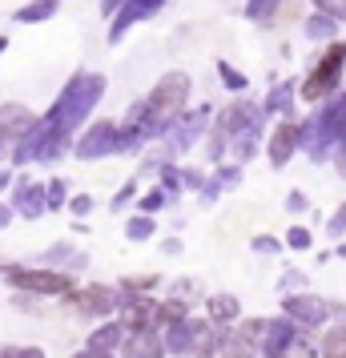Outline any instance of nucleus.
Returning a JSON list of instances; mask_svg holds the SVG:
<instances>
[{"label":"nucleus","instance_id":"obj_1","mask_svg":"<svg viewBox=\"0 0 346 358\" xmlns=\"http://www.w3.org/2000/svg\"><path fill=\"white\" fill-rule=\"evenodd\" d=\"M189 89H194L189 73H165L161 81L153 85V93H149L145 101H137V105H133L129 121H137L149 137H157V133H165L178 117L185 113Z\"/></svg>","mask_w":346,"mask_h":358},{"label":"nucleus","instance_id":"obj_2","mask_svg":"<svg viewBox=\"0 0 346 358\" xmlns=\"http://www.w3.org/2000/svg\"><path fill=\"white\" fill-rule=\"evenodd\" d=\"M101 93H105V77L101 73H77L69 81V89L61 93V101L52 105V113L45 117V125L69 137V129H77L85 117L93 113V105L101 101Z\"/></svg>","mask_w":346,"mask_h":358},{"label":"nucleus","instance_id":"obj_3","mask_svg":"<svg viewBox=\"0 0 346 358\" xmlns=\"http://www.w3.org/2000/svg\"><path fill=\"white\" fill-rule=\"evenodd\" d=\"M346 137V89L326 97V105L318 109V117H310L302 125V145L310 153V162H326L330 149Z\"/></svg>","mask_w":346,"mask_h":358},{"label":"nucleus","instance_id":"obj_4","mask_svg":"<svg viewBox=\"0 0 346 358\" xmlns=\"http://www.w3.org/2000/svg\"><path fill=\"white\" fill-rule=\"evenodd\" d=\"M343 69H346V45L343 41H334L322 57H318V65L310 69V77L302 81V101H326L338 93V85H343Z\"/></svg>","mask_w":346,"mask_h":358},{"label":"nucleus","instance_id":"obj_5","mask_svg":"<svg viewBox=\"0 0 346 358\" xmlns=\"http://www.w3.org/2000/svg\"><path fill=\"white\" fill-rule=\"evenodd\" d=\"M8 282L17 290H29V294H65L73 282L69 274H52V270H24V266H13L8 270Z\"/></svg>","mask_w":346,"mask_h":358},{"label":"nucleus","instance_id":"obj_6","mask_svg":"<svg viewBox=\"0 0 346 358\" xmlns=\"http://www.w3.org/2000/svg\"><path fill=\"white\" fill-rule=\"evenodd\" d=\"M157 8H165V0H121V8L113 13V29H109V41H121V36L129 33L137 20H145V17H153Z\"/></svg>","mask_w":346,"mask_h":358},{"label":"nucleus","instance_id":"obj_7","mask_svg":"<svg viewBox=\"0 0 346 358\" xmlns=\"http://www.w3.org/2000/svg\"><path fill=\"white\" fill-rule=\"evenodd\" d=\"M254 346L258 342L246 338L242 330H222L210 338V346L201 350V358H254Z\"/></svg>","mask_w":346,"mask_h":358},{"label":"nucleus","instance_id":"obj_8","mask_svg":"<svg viewBox=\"0 0 346 358\" xmlns=\"http://www.w3.org/2000/svg\"><path fill=\"white\" fill-rule=\"evenodd\" d=\"M262 105H250V101H233L230 109H222V117H217L214 133H222L226 141H230L233 133H242L246 125H254V121H262Z\"/></svg>","mask_w":346,"mask_h":358},{"label":"nucleus","instance_id":"obj_9","mask_svg":"<svg viewBox=\"0 0 346 358\" xmlns=\"http://www.w3.org/2000/svg\"><path fill=\"white\" fill-rule=\"evenodd\" d=\"M113 145H117V125L113 121H97V125L77 141V157H85V162H89V157H105V153H113Z\"/></svg>","mask_w":346,"mask_h":358},{"label":"nucleus","instance_id":"obj_10","mask_svg":"<svg viewBox=\"0 0 346 358\" xmlns=\"http://www.w3.org/2000/svg\"><path fill=\"white\" fill-rule=\"evenodd\" d=\"M302 145V125L298 121H282L278 129H274V137H270V165H286L290 157H294V149Z\"/></svg>","mask_w":346,"mask_h":358},{"label":"nucleus","instance_id":"obj_11","mask_svg":"<svg viewBox=\"0 0 346 358\" xmlns=\"http://www.w3.org/2000/svg\"><path fill=\"white\" fill-rule=\"evenodd\" d=\"M165 342L157 334V326H137L125 334V358H161Z\"/></svg>","mask_w":346,"mask_h":358},{"label":"nucleus","instance_id":"obj_12","mask_svg":"<svg viewBox=\"0 0 346 358\" xmlns=\"http://www.w3.org/2000/svg\"><path fill=\"white\" fill-rule=\"evenodd\" d=\"M206 117H210L206 109H198V113H189V117H185V113L178 117V121L165 129V133H169V149H173V153H182L185 145H194V141L201 137V129H206Z\"/></svg>","mask_w":346,"mask_h":358},{"label":"nucleus","instance_id":"obj_13","mask_svg":"<svg viewBox=\"0 0 346 358\" xmlns=\"http://www.w3.org/2000/svg\"><path fill=\"white\" fill-rule=\"evenodd\" d=\"M286 314L298 318V322H306V326H318L330 318V302L314 298V294H294V298H286Z\"/></svg>","mask_w":346,"mask_h":358},{"label":"nucleus","instance_id":"obj_14","mask_svg":"<svg viewBox=\"0 0 346 358\" xmlns=\"http://www.w3.org/2000/svg\"><path fill=\"white\" fill-rule=\"evenodd\" d=\"M290 342H294V326H290V318H274V322H266V334H262V346L266 358H278L290 350Z\"/></svg>","mask_w":346,"mask_h":358},{"label":"nucleus","instance_id":"obj_15","mask_svg":"<svg viewBox=\"0 0 346 358\" xmlns=\"http://www.w3.org/2000/svg\"><path fill=\"white\" fill-rule=\"evenodd\" d=\"M73 306L85 310V314H109L113 310V294L101 290V286H89V290L73 294Z\"/></svg>","mask_w":346,"mask_h":358},{"label":"nucleus","instance_id":"obj_16","mask_svg":"<svg viewBox=\"0 0 346 358\" xmlns=\"http://www.w3.org/2000/svg\"><path fill=\"white\" fill-rule=\"evenodd\" d=\"M238 314H242V306H238V298H233V294H214V298H210V322H214V326L238 322Z\"/></svg>","mask_w":346,"mask_h":358},{"label":"nucleus","instance_id":"obj_17","mask_svg":"<svg viewBox=\"0 0 346 358\" xmlns=\"http://www.w3.org/2000/svg\"><path fill=\"white\" fill-rule=\"evenodd\" d=\"M278 8H282V0H246V17L254 24H262V29L278 17Z\"/></svg>","mask_w":346,"mask_h":358},{"label":"nucleus","instance_id":"obj_18","mask_svg":"<svg viewBox=\"0 0 346 358\" xmlns=\"http://www.w3.org/2000/svg\"><path fill=\"white\" fill-rule=\"evenodd\" d=\"M17 206L29 213V217H36V213L45 210V189H41V185H20L17 189Z\"/></svg>","mask_w":346,"mask_h":358},{"label":"nucleus","instance_id":"obj_19","mask_svg":"<svg viewBox=\"0 0 346 358\" xmlns=\"http://www.w3.org/2000/svg\"><path fill=\"white\" fill-rule=\"evenodd\" d=\"M117 342H125V326H121V322H109V326H101L97 334L89 338V346H93V350H113Z\"/></svg>","mask_w":346,"mask_h":358},{"label":"nucleus","instance_id":"obj_20","mask_svg":"<svg viewBox=\"0 0 346 358\" xmlns=\"http://www.w3.org/2000/svg\"><path fill=\"white\" fill-rule=\"evenodd\" d=\"M294 89L298 85H278V89H274V93H270V97H266V105H262V113H290V101H294Z\"/></svg>","mask_w":346,"mask_h":358},{"label":"nucleus","instance_id":"obj_21","mask_svg":"<svg viewBox=\"0 0 346 358\" xmlns=\"http://www.w3.org/2000/svg\"><path fill=\"white\" fill-rule=\"evenodd\" d=\"M57 4H61V0H33V4H24V8L17 13V20H20V24H33V20H49L52 13H57Z\"/></svg>","mask_w":346,"mask_h":358},{"label":"nucleus","instance_id":"obj_22","mask_svg":"<svg viewBox=\"0 0 346 358\" xmlns=\"http://www.w3.org/2000/svg\"><path fill=\"white\" fill-rule=\"evenodd\" d=\"M334 29H338V20L326 17V13H314V17L306 20V36H310V41H330Z\"/></svg>","mask_w":346,"mask_h":358},{"label":"nucleus","instance_id":"obj_23","mask_svg":"<svg viewBox=\"0 0 346 358\" xmlns=\"http://www.w3.org/2000/svg\"><path fill=\"white\" fill-rule=\"evenodd\" d=\"M322 358H346V326H334L322 338Z\"/></svg>","mask_w":346,"mask_h":358},{"label":"nucleus","instance_id":"obj_24","mask_svg":"<svg viewBox=\"0 0 346 358\" xmlns=\"http://www.w3.org/2000/svg\"><path fill=\"white\" fill-rule=\"evenodd\" d=\"M217 77L230 85L233 93H242V89H246V77H242V73H238V69H233L230 61H217Z\"/></svg>","mask_w":346,"mask_h":358},{"label":"nucleus","instance_id":"obj_25","mask_svg":"<svg viewBox=\"0 0 346 358\" xmlns=\"http://www.w3.org/2000/svg\"><path fill=\"white\" fill-rule=\"evenodd\" d=\"M238 178H242V169H238V165H226V169H217V178H214V189H210L206 197H214V194H217V185H222V189H230V185H233Z\"/></svg>","mask_w":346,"mask_h":358},{"label":"nucleus","instance_id":"obj_26","mask_svg":"<svg viewBox=\"0 0 346 358\" xmlns=\"http://www.w3.org/2000/svg\"><path fill=\"white\" fill-rule=\"evenodd\" d=\"M125 234H129L133 242H141V238H149V234H153V217H133L129 226H125Z\"/></svg>","mask_w":346,"mask_h":358},{"label":"nucleus","instance_id":"obj_27","mask_svg":"<svg viewBox=\"0 0 346 358\" xmlns=\"http://www.w3.org/2000/svg\"><path fill=\"white\" fill-rule=\"evenodd\" d=\"M314 8L334 17V20H346V0H314Z\"/></svg>","mask_w":346,"mask_h":358},{"label":"nucleus","instance_id":"obj_28","mask_svg":"<svg viewBox=\"0 0 346 358\" xmlns=\"http://www.w3.org/2000/svg\"><path fill=\"white\" fill-rule=\"evenodd\" d=\"M286 245H290V250H306V245H310V229L294 226L290 234H286Z\"/></svg>","mask_w":346,"mask_h":358},{"label":"nucleus","instance_id":"obj_29","mask_svg":"<svg viewBox=\"0 0 346 358\" xmlns=\"http://www.w3.org/2000/svg\"><path fill=\"white\" fill-rule=\"evenodd\" d=\"M0 358H45V355H41L36 346H4Z\"/></svg>","mask_w":346,"mask_h":358},{"label":"nucleus","instance_id":"obj_30","mask_svg":"<svg viewBox=\"0 0 346 358\" xmlns=\"http://www.w3.org/2000/svg\"><path fill=\"white\" fill-rule=\"evenodd\" d=\"M52 189H49V197H45V206H61L65 201V181H49Z\"/></svg>","mask_w":346,"mask_h":358},{"label":"nucleus","instance_id":"obj_31","mask_svg":"<svg viewBox=\"0 0 346 358\" xmlns=\"http://www.w3.org/2000/svg\"><path fill=\"white\" fill-rule=\"evenodd\" d=\"M161 206H165V194H145V197H141V210H145V213L161 210Z\"/></svg>","mask_w":346,"mask_h":358},{"label":"nucleus","instance_id":"obj_32","mask_svg":"<svg viewBox=\"0 0 346 358\" xmlns=\"http://www.w3.org/2000/svg\"><path fill=\"white\" fill-rule=\"evenodd\" d=\"M254 250H258V254H274V250H278V238H254Z\"/></svg>","mask_w":346,"mask_h":358},{"label":"nucleus","instance_id":"obj_33","mask_svg":"<svg viewBox=\"0 0 346 358\" xmlns=\"http://www.w3.org/2000/svg\"><path fill=\"white\" fill-rule=\"evenodd\" d=\"M153 282H157V278H129L125 290H153Z\"/></svg>","mask_w":346,"mask_h":358},{"label":"nucleus","instance_id":"obj_34","mask_svg":"<svg viewBox=\"0 0 346 358\" xmlns=\"http://www.w3.org/2000/svg\"><path fill=\"white\" fill-rule=\"evenodd\" d=\"M346 229V201H343V210L334 213V222H330V234H343Z\"/></svg>","mask_w":346,"mask_h":358},{"label":"nucleus","instance_id":"obj_35","mask_svg":"<svg viewBox=\"0 0 346 358\" xmlns=\"http://www.w3.org/2000/svg\"><path fill=\"white\" fill-rule=\"evenodd\" d=\"M93 210V197H73V213H89Z\"/></svg>","mask_w":346,"mask_h":358},{"label":"nucleus","instance_id":"obj_36","mask_svg":"<svg viewBox=\"0 0 346 358\" xmlns=\"http://www.w3.org/2000/svg\"><path fill=\"white\" fill-rule=\"evenodd\" d=\"M77 358H113V355H109V350H93V346H89V350H81Z\"/></svg>","mask_w":346,"mask_h":358},{"label":"nucleus","instance_id":"obj_37","mask_svg":"<svg viewBox=\"0 0 346 358\" xmlns=\"http://www.w3.org/2000/svg\"><path fill=\"white\" fill-rule=\"evenodd\" d=\"M286 206H290V210H306V197H302V194H290V201H286Z\"/></svg>","mask_w":346,"mask_h":358},{"label":"nucleus","instance_id":"obj_38","mask_svg":"<svg viewBox=\"0 0 346 358\" xmlns=\"http://www.w3.org/2000/svg\"><path fill=\"white\" fill-rule=\"evenodd\" d=\"M101 8H105V13H117V8H121V0H101Z\"/></svg>","mask_w":346,"mask_h":358},{"label":"nucleus","instance_id":"obj_39","mask_svg":"<svg viewBox=\"0 0 346 358\" xmlns=\"http://www.w3.org/2000/svg\"><path fill=\"white\" fill-rule=\"evenodd\" d=\"M0 226H8V210L4 206H0Z\"/></svg>","mask_w":346,"mask_h":358},{"label":"nucleus","instance_id":"obj_40","mask_svg":"<svg viewBox=\"0 0 346 358\" xmlns=\"http://www.w3.org/2000/svg\"><path fill=\"white\" fill-rule=\"evenodd\" d=\"M343 169H346V137H343Z\"/></svg>","mask_w":346,"mask_h":358},{"label":"nucleus","instance_id":"obj_41","mask_svg":"<svg viewBox=\"0 0 346 358\" xmlns=\"http://www.w3.org/2000/svg\"><path fill=\"white\" fill-rule=\"evenodd\" d=\"M0 49H4V36H0Z\"/></svg>","mask_w":346,"mask_h":358},{"label":"nucleus","instance_id":"obj_42","mask_svg":"<svg viewBox=\"0 0 346 358\" xmlns=\"http://www.w3.org/2000/svg\"><path fill=\"white\" fill-rule=\"evenodd\" d=\"M278 358H286V355H278Z\"/></svg>","mask_w":346,"mask_h":358}]
</instances>
